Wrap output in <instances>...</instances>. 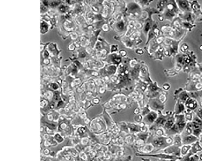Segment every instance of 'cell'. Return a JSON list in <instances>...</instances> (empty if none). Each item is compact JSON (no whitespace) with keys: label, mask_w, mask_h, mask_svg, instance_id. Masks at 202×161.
<instances>
[{"label":"cell","mask_w":202,"mask_h":161,"mask_svg":"<svg viewBox=\"0 0 202 161\" xmlns=\"http://www.w3.org/2000/svg\"><path fill=\"white\" fill-rule=\"evenodd\" d=\"M184 107L183 103H180L179 101H178L177 103H176V107H175L176 115L180 114L184 110Z\"/></svg>","instance_id":"obj_7"},{"label":"cell","mask_w":202,"mask_h":161,"mask_svg":"<svg viewBox=\"0 0 202 161\" xmlns=\"http://www.w3.org/2000/svg\"><path fill=\"white\" fill-rule=\"evenodd\" d=\"M181 138L183 145H190L198 140V138L192 134L188 135L182 134Z\"/></svg>","instance_id":"obj_2"},{"label":"cell","mask_w":202,"mask_h":161,"mask_svg":"<svg viewBox=\"0 0 202 161\" xmlns=\"http://www.w3.org/2000/svg\"><path fill=\"white\" fill-rule=\"evenodd\" d=\"M191 151L184 158V161H198V156L196 155H192Z\"/></svg>","instance_id":"obj_4"},{"label":"cell","mask_w":202,"mask_h":161,"mask_svg":"<svg viewBox=\"0 0 202 161\" xmlns=\"http://www.w3.org/2000/svg\"><path fill=\"white\" fill-rule=\"evenodd\" d=\"M47 28H48V26H47V24L45 22L42 23L41 26V31L42 33H44L47 32Z\"/></svg>","instance_id":"obj_11"},{"label":"cell","mask_w":202,"mask_h":161,"mask_svg":"<svg viewBox=\"0 0 202 161\" xmlns=\"http://www.w3.org/2000/svg\"><path fill=\"white\" fill-rule=\"evenodd\" d=\"M196 113H197L198 118L202 121V109H200L198 110L197 112H196Z\"/></svg>","instance_id":"obj_12"},{"label":"cell","mask_w":202,"mask_h":161,"mask_svg":"<svg viewBox=\"0 0 202 161\" xmlns=\"http://www.w3.org/2000/svg\"><path fill=\"white\" fill-rule=\"evenodd\" d=\"M185 106L190 110H194L197 108L198 104L195 100L188 98L185 102Z\"/></svg>","instance_id":"obj_3"},{"label":"cell","mask_w":202,"mask_h":161,"mask_svg":"<svg viewBox=\"0 0 202 161\" xmlns=\"http://www.w3.org/2000/svg\"><path fill=\"white\" fill-rule=\"evenodd\" d=\"M165 89L167 90L168 89H169V87H170V86H169V85H164L163 87Z\"/></svg>","instance_id":"obj_13"},{"label":"cell","mask_w":202,"mask_h":161,"mask_svg":"<svg viewBox=\"0 0 202 161\" xmlns=\"http://www.w3.org/2000/svg\"><path fill=\"white\" fill-rule=\"evenodd\" d=\"M191 147L190 145H183L180 149L181 153L183 155H186Z\"/></svg>","instance_id":"obj_8"},{"label":"cell","mask_w":202,"mask_h":161,"mask_svg":"<svg viewBox=\"0 0 202 161\" xmlns=\"http://www.w3.org/2000/svg\"><path fill=\"white\" fill-rule=\"evenodd\" d=\"M173 143H174V146L177 147H181L182 146L181 137L178 134L176 135L173 140Z\"/></svg>","instance_id":"obj_5"},{"label":"cell","mask_w":202,"mask_h":161,"mask_svg":"<svg viewBox=\"0 0 202 161\" xmlns=\"http://www.w3.org/2000/svg\"><path fill=\"white\" fill-rule=\"evenodd\" d=\"M200 159L201 160H202V154H201L200 155Z\"/></svg>","instance_id":"obj_15"},{"label":"cell","mask_w":202,"mask_h":161,"mask_svg":"<svg viewBox=\"0 0 202 161\" xmlns=\"http://www.w3.org/2000/svg\"><path fill=\"white\" fill-rule=\"evenodd\" d=\"M188 110L185 113L184 117L186 120L190 122L193 120V113L191 112V110H190L188 109Z\"/></svg>","instance_id":"obj_10"},{"label":"cell","mask_w":202,"mask_h":161,"mask_svg":"<svg viewBox=\"0 0 202 161\" xmlns=\"http://www.w3.org/2000/svg\"><path fill=\"white\" fill-rule=\"evenodd\" d=\"M191 147H192V149H191V151H192L193 153H196L198 151H201L202 150V147L200 145L198 142H195V144Z\"/></svg>","instance_id":"obj_6"},{"label":"cell","mask_w":202,"mask_h":161,"mask_svg":"<svg viewBox=\"0 0 202 161\" xmlns=\"http://www.w3.org/2000/svg\"><path fill=\"white\" fill-rule=\"evenodd\" d=\"M200 142L202 143V133L201 135V141Z\"/></svg>","instance_id":"obj_14"},{"label":"cell","mask_w":202,"mask_h":161,"mask_svg":"<svg viewBox=\"0 0 202 161\" xmlns=\"http://www.w3.org/2000/svg\"><path fill=\"white\" fill-rule=\"evenodd\" d=\"M187 124L184 115H176L175 123L171 129L173 130L175 133H176V135L180 134L183 132Z\"/></svg>","instance_id":"obj_1"},{"label":"cell","mask_w":202,"mask_h":161,"mask_svg":"<svg viewBox=\"0 0 202 161\" xmlns=\"http://www.w3.org/2000/svg\"><path fill=\"white\" fill-rule=\"evenodd\" d=\"M175 123V119L174 118H171L170 120L167 121L166 124V128L167 129H171Z\"/></svg>","instance_id":"obj_9"}]
</instances>
